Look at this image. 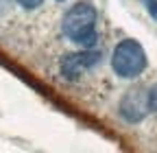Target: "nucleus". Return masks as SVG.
I'll return each instance as SVG.
<instances>
[{
	"instance_id": "7",
	"label": "nucleus",
	"mask_w": 157,
	"mask_h": 153,
	"mask_svg": "<svg viewBox=\"0 0 157 153\" xmlns=\"http://www.w3.org/2000/svg\"><path fill=\"white\" fill-rule=\"evenodd\" d=\"M57 2H63V0H57Z\"/></svg>"
},
{
	"instance_id": "1",
	"label": "nucleus",
	"mask_w": 157,
	"mask_h": 153,
	"mask_svg": "<svg viewBox=\"0 0 157 153\" xmlns=\"http://www.w3.org/2000/svg\"><path fill=\"white\" fill-rule=\"evenodd\" d=\"M96 9L87 2H76L63 18V35L70 42L92 48L96 42Z\"/></svg>"
},
{
	"instance_id": "3",
	"label": "nucleus",
	"mask_w": 157,
	"mask_h": 153,
	"mask_svg": "<svg viewBox=\"0 0 157 153\" xmlns=\"http://www.w3.org/2000/svg\"><path fill=\"white\" fill-rule=\"evenodd\" d=\"M151 109H153L151 90H144V88L129 90L124 94V99L120 101V116L127 123H140Z\"/></svg>"
},
{
	"instance_id": "2",
	"label": "nucleus",
	"mask_w": 157,
	"mask_h": 153,
	"mask_svg": "<svg viewBox=\"0 0 157 153\" xmlns=\"http://www.w3.org/2000/svg\"><path fill=\"white\" fill-rule=\"evenodd\" d=\"M111 68L122 79H135L146 68V53L140 42L135 40H122L116 46L111 57Z\"/></svg>"
},
{
	"instance_id": "5",
	"label": "nucleus",
	"mask_w": 157,
	"mask_h": 153,
	"mask_svg": "<svg viewBox=\"0 0 157 153\" xmlns=\"http://www.w3.org/2000/svg\"><path fill=\"white\" fill-rule=\"evenodd\" d=\"M142 5L146 7V11L151 13V18L157 20V0H142Z\"/></svg>"
},
{
	"instance_id": "4",
	"label": "nucleus",
	"mask_w": 157,
	"mask_h": 153,
	"mask_svg": "<svg viewBox=\"0 0 157 153\" xmlns=\"http://www.w3.org/2000/svg\"><path fill=\"white\" fill-rule=\"evenodd\" d=\"M98 61H101V55L96 50H81V53H72L68 57H63L61 61V74L68 81H76L81 74H85L87 70H92Z\"/></svg>"
},
{
	"instance_id": "6",
	"label": "nucleus",
	"mask_w": 157,
	"mask_h": 153,
	"mask_svg": "<svg viewBox=\"0 0 157 153\" xmlns=\"http://www.w3.org/2000/svg\"><path fill=\"white\" fill-rule=\"evenodd\" d=\"M17 2H20V5H22L24 9H37L39 5H42V2H44V0H17Z\"/></svg>"
}]
</instances>
